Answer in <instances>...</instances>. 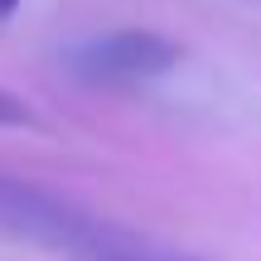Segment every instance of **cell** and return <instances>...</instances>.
Segmentation results:
<instances>
[{
	"instance_id": "obj_2",
	"label": "cell",
	"mask_w": 261,
	"mask_h": 261,
	"mask_svg": "<svg viewBox=\"0 0 261 261\" xmlns=\"http://www.w3.org/2000/svg\"><path fill=\"white\" fill-rule=\"evenodd\" d=\"M179 63V44L155 29H107L68 48V68L87 83H145Z\"/></svg>"
},
{
	"instance_id": "obj_4",
	"label": "cell",
	"mask_w": 261,
	"mask_h": 261,
	"mask_svg": "<svg viewBox=\"0 0 261 261\" xmlns=\"http://www.w3.org/2000/svg\"><path fill=\"white\" fill-rule=\"evenodd\" d=\"M15 10H19V0H0V19H10Z\"/></svg>"
},
{
	"instance_id": "obj_1",
	"label": "cell",
	"mask_w": 261,
	"mask_h": 261,
	"mask_svg": "<svg viewBox=\"0 0 261 261\" xmlns=\"http://www.w3.org/2000/svg\"><path fill=\"white\" fill-rule=\"evenodd\" d=\"M0 232L54 247V252H102L112 237L97 218H87L68 198L10 174H0Z\"/></svg>"
},
{
	"instance_id": "obj_3",
	"label": "cell",
	"mask_w": 261,
	"mask_h": 261,
	"mask_svg": "<svg viewBox=\"0 0 261 261\" xmlns=\"http://www.w3.org/2000/svg\"><path fill=\"white\" fill-rule=\"evenodd\" d=\"M0 126H39V116L29 112L24 97H15V92L0 87Z\"/></svg>"
}]
</instances>
